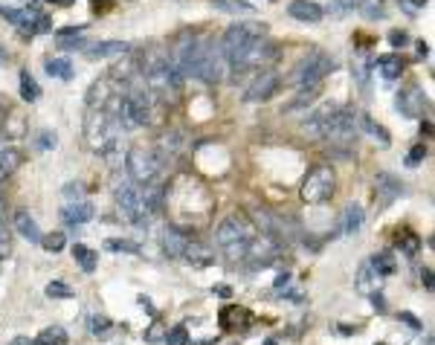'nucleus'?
Listing matches in <instances>:
<instances>
[{
	"mask_svg": "<svg viewBox=\"0 0 435 345\" xmlns=\"http://www.w3.org/2000/svg\"><path fill=\"white\" fill-rule=\"evenodd\" d=\"M305 131H311L313 137H322L331 142V148H348L357 142V113L351 108L340 105H325L316 113H311Z\"/></svg>",
	"mask_w": 435,
	"mask_h": 345,
	"instance_id": "1",
	"label": "nucleus"
},
{
	"mask_svg": "<svg viewBox=\"0 0 435 345\" xmlns=\"http://www.w3.org/2000/svg\"><path fill=\"white\" fill-rule=\"evenodd\" d=\"M122 128L116 122V117L108 108H90L87 119H85V142L90 151L102 157H116V148H120Z\"/></svg>",
	"mask_w": 435,
	"mask_h": 345,
	"instance_id": "2",
	"label": "nucleus"
},
{
	"mask_svg": "<svg viewBox=\"0 0 435 345\" xmlns=\"http://www.w3.org/2000/svg\"><path fill=\"white\" fill-rule=\"evenodd\" d=\"M264 35H267V24H235V27H229L224 32V38H221V44H218V47H221L224 61H227V70L241 73L250 50Z\"/></svg>",
	"mask_w": 435,
	"mask_h": 345,
	"instance_id": "3",
	"label": "nucleus"
},
{
	"mask_svg": "<svg viewBox=\"0 0 435 345\" xmlns=\"http://www.w3.org/2000/svg\"><path fill=\"white\" fill-rule=\"evenodd\" d=\"M255 233H259V229L252 226L250 218H244V215H229L227 221L218 223V229H215V244H218V250H221L229 261H244L247 247H250V241H252Z\"/></svg>",
	"mask_w": 435,
	"mask_h": 345,
	"instance_id": "4",
	"label": "nucleus"
},
{
	"mask_svg": "<svg viewBox=\"0 0 435 345\" xmlns=\"http://www.w3.org/2000/svg\"><path fill=\"white\" fill-rule=\"evenodd\" d=\"M140 75H143V85L151 96L157 99H169V96L180 93L183 87V73L174 67L171 59L166 55H151V59L140 67Z\"/></svg>",
	"mask_w": 435,
	"mask_h": 345,
	"instance_id": "5",
	"label": "nucleus"
},
{
	"mask_svg": "<svg viewBox=\"0 0 435 345\" xmlns=\"http://www.w3.org/2000/svg\"><path fill=\"white\" fill-rule=\"evenodd\" d=\"M163 154L157 148L151 145H134L128 151V157H125V168H128V177L134 186H148L157 180V175H160V168H163Z\"/></svg>",
	"mask_w": 435,
	"mask_h": 345,
	"instance_id": "6",
	"label": "nucleus"
},
{
	"mask_svg": "<svg viewBox=\"0 0 435 345\" xmlns=\"http://www.w3.org/2000/svg\"><path fill=\"white\" fill-rule=\"evenodd\" d=\"M337 70V61L331 59L328 52L322 50H311L305 59L293 67V75H290V82L293 85H299V87H308V85H320L328 73Z\"/></svg>",
	"mask_w": 435,
	"mask_h": 345,
	"instance_id": "7",
	"label": "nucleus"
},
{
	"mask_svg": "<svg viewBox=\"0 0 435 345\" xmlns=\"http://www.w3.org/2000/svg\"><path fill=\"white\" fill-rule=\"evenodd\" d=\"M0 15L21 29L24 38H32V35H41V32H50L52 29L50 17L41 12V6H38V0H29L24 9H0Z\"/></svg>",
	"mask_w": 435,
	"mask_h": 345,
	"instance_id": "8",
	"label": "nucleus"
},
{
	"mask_svg": "<svg viewBox=\"0 0 435 345\" xmlns=\"http://www.w3.org/2000/svg\"><path fill=\"white\" fill-rule=\"evenodd\" d=\"M334 189H337V175L331 166H313L308 177L302 180V200L305 203H325L331 200Z\"/></svg>",
	"mask_w": 435,
	"mask_h": 345,
	"instance_id": "9",
	"label": "nucleus"
},
{
	"mask_svg": "<svg viewBox=\"0 0 435 345\" xmlns=\"http://www.w3.org/2000/svg\"><path fill=\"white\" fill-rule=\"evenodd\" d=\"M113 198H116V209H120L122 218H125L128 223H134V226H148V215H145V206H143V195H140V189H136L134 183L116 186Z\"/></svg>",
	"mask_w": 435,
	"mask_h": 345,
	"instance_id": "10",
	"label": "nucleus"
},
{
	"mask_svg": "<svg viewBox=\"0 0 435 345\" xmlns=\"http://www.w3.org/2000/svg\"><path fill=\"white\" fill-rule=\"evenodd\" d=\"M279 87H282V75L276 73V70H267V67H264V70L252 79V85L247 87L244 99H247V102H270Z\"/></svg>",
	"mask_w": 435,
	"mask_h": 345,
	"instance_id": "11",
	"label": "nucleus"
},
{
	"mask_svg": "<svg viewBox=\"0 0 435 345\" xmlns=\"http://www.w3.org/2000/svg\"><path fill=\"white\" fill-rule=\"evenodd\" d=\"M394 108H398L406 119H418L424 117V108H427V96L418 85H409L398 93V99H394Z\"/></svg>",
	"mask_w": 435,
	"mask_h": 345,
	"instance_id": "12",
	"label": "nucleus"
},
{
	"mask_svg": "<svg viewBox=\"0 0 435 345\" xmlns=\"http://www.w3.org/2000/svg\"><path fill=\"white\" fill-rule=\"evenodd\" d=\"M404 195V183L394 177V175H386V171H380L378 180H374V200H378L380 209L392 206L394 200H398Z\"/></svg>",
	"mask_w": 435,
	"mask_h": 345,
	"instance_id": "13",
	"label": "nucleus"
},
{
	"mask_svg": "<svg viewBox=\"0 0 435 345\" xmlns=\"http://www.w3.org/2000/svg\"><path fill=\"white\" fill-rule=\"evenodd\" d=\"M218 322H221L224 331H247L252 322V314L247 308H241V304H227V308H221V314H218Z\"/></svg>",
	"mask_w": 435,
	"mask_h": 345,
	"instance_id": "14",
	"label": "nucleus"
},
{
	"mask_svg": "<svg viewBox=\"0 0 435 345\" xmlns=\"http://www.w3.org/2000/svg\"><path fill=\"white\" fill-rule=\"evenodd\" d=\"M186 264H192V267H212L215 261H218V256H215V250L209 244H204V241H194V238H189L186 241V247H183V256H180Z\"/></svg>",
	"mask_w": 435,
	"mask_h": 345,
	"instance_id": "15",
	"label": "nucleus"
},
{
	"mask_svg": "<svg viewBox=\"0 0 435 345\" xmlns=\"http://www.w3.org/2000/svg\"><path fill=\"white\" fill-rule=\"evenodd\" d=\"M287 15L293 21H302V24H320L325 17L322 6L313 3V0H293V3H287Z\"/></svg>",
	"mask_w": 435,
	"mask_h": 345,
	"instance_id": "16",
	"label": "nucleus"
},
{
	"mask_svg": "<svg viewBox=\"0 0 435 345\" xmlns=\"http://www.w3.org/2000/svg\"><path fill=\"white\" fill-rule=\"evenodd\" d=\"M93 215H96V209H93V203H87V200H76V203H67V206L62 209V221H64L67 226H82V223L93 221Z\"/></svg>",
	"mask_w": 435,
	"mask_h": 345,
	"instance_id": "17",
	"label": "nucleus"
},
{
	"mask_svg": "<svg viewBox=\"0 0 435 345\" xmlns=\"http://www.w3.org/2000/svg\"><path fill=\"white\" fill-rule=\"evenodd\" d=\"M110 96H120V93H116V82L110 79V75H105L102 82H96L87 90V108H108Z\"/></svg>",
	"mask_w": 435,
	"mask_h": 345,
	"instance_id": "18",
	"label": "nucleus"
},
{
	"mask_svg": "<svg viewBox=\"0 0 435 345\" xmlns=\"http://www.w3.org/2000/svg\"><path fill=\"white\" fill-rule=\"evenodd\" d=\"M374 70H378L386 82H394V79H401V73H404V59H401L398 52L380 55V59L374 61Z\"/></svg>",
	"mask_w": 435,
	"mask_h": 345,
	"instance_id": "19",
	"label": "nucleus"
},
{
	"mask_svg": "<svg viewBox=\"0 0 435 345\" xmlns=\"http://www.w3.org/2000/svg\"><path fill=\"white\" fill-rule=\"evenodd\" d=\"M186 241H189V235L183 233V229L169 226L166 233H163V250H166V256H169V258H180Z\"/></svg>",
	"mask_w": 435,
	"mask_h": 345,
	"instance_id": "20",
	"label": "nucleus"
},
{
	"mask_svg": "<svg viewBox=\"0 0 435 345\" xmlns=\"http://www.w3.org/2000/svg\"><path fill=\"white\" fill-rule=\"evenodd\" d=\"M140 195H143V206H145V215L148 218H154L157 212L163 209V186L160 183H148V186H143L140 189Z\"/></svg>",
	"mask_w": 435,
	"mask_h": 345,
	"instance_id": "21",
	"label": "nucleus"
},
{
	"mask_svg": "<svg viewBox=\"0 0 435 345\" xmlns=\"http://www.w3.org/2000/svg\"><path fill=\"white\" fill-rule=\"evenodd\" d=\"M15 229H17V235H24L27 241H32V244H38L41 241V229H38V223H35V218L27 212V209H21V212H15Z\"/></svg>",
	"mask_w": 435,
	"mask_h": 345,
	"instance_id": "22",
	"label": "nucleus"
},
{
	"mask_svg": "<svg viewBox=\"0 0 435 345\" xmlns=\"http://www.w3.org/2000/svg\"><path fill=\"white\" fill-rule=\"evenodd\" d=\"M378 291H380V276L371 270L369 261L360 264V270H357V293L371 296V293H378Z\"/></svg>",
	"mask_w": 435,
	"mask_h": 345,
	"instance_id": "23",
	"label": "nucleus"
},
{
	"mask_svg": "<svg viewBox=\"0 0 435 345\" xmlns=\"http://www.w3.org/2000/svg\"><path fill=\"white\" fill-rule=\"evenodd\" d=\"M363 221H366V212H363L357 203H351L345 209V215H343V229H340V233L343 235H357L360 229H363Z\"/></svg>",
	"mask_w": 435,
	"mask_h": 345,
	"instance_id": "24",
	"label": "nucleus"
},
{
	"mask_svg": "<svg viewBox=\"0 0 435 345\" xmlns=\"http://www.w3.org/2000/svg\"><path fill=\"white\" fill-rule=\"evenodd\" d=\"M131 47L125 41H99L87 50L90 59H110V55H125Z\"/></svg>",
	"mask_w": 435,
	"mask_h": 345,
	"instance_id": "25",
	"label": "nucleus"
},
{
	"mask_svg": "<svg viewBox=\"0 0 435 345\" xmlns=\"http://www.w3.org/2000/svg\"><path fill=\"white\" fill-rule=\"evenodd\" d=\"M357 128H363V131L369 133V137H374V140H378L383 148H389V142H392L389 131H386L383 125H378V122H374V119L369 117V113H360V117H357Z\"/></svg>",
	"mask_w": 435,
	"mask_h": 345,
	"instance_id": "26",
	"label": "nucleus"
},
{
	"mask_svg": "<svg viewBox=\"0 0 435 345\" xmlns=\"http://www.w3.org/2000/svg\"><path fill=\"white\" fill-rule=\"evenodd\" d=\"M24 163V154H21V151H17V148H3V151H0V180H6L9 175H15V171H17V166H21Z\"/></svg>",
	"mask_w": 435,
	"mask_h": 345,
	"instance_id": "27",
	"label": "nucleus"
},
{
	"mask_svg": "<svg viewBox=\"0 0 435 345\" xmlns=\"http://www.w3.org/2000/svg\"><path fill=\"white\" fill-rule=\"evenodd\" d=\"M44 70L50 79H62V82H70L73 79V64L70 59H47L44 61Z\"/></svg>",
	"mask_w": 435,
	"mask_h": 345,
	"instance_id": "28",
	"label": "nucleus"
},
{
	"mask_svg": "<svg viewBox=\"0 0 435 345\" xmlns=\"http://www.w3.org/2000/svg\"><path fill=\"white\" fill-rule=\"evenodd\" d=\"M212 6L227 15H252L255 12V3H247V0H212Z\"/></svg>",
	"mask_w": 435,
	"mask_h": 345,
	"instance_id": "29",
	"label": "nucleus"
},
{
	"mask_svg": "<svg viewBox=\"0 0 435 345\" xmlns=\"http://www.w3.org/2000/svg\"><path fill=\"white\" fill-rule=\"evenodd\" d=\"M73 258L78 261V267H82L85 273H93L96 270V253L90 250V247H85V244H73Z\"/></svg>",
	"mask_w": 435,
	"mask_h": 345,
	"instance_id": "30",
	"label": "nucleus"
},
{
	"mask_svg": "<svg viewBox=\"0 0 435 345\" xmlns=\"http://www.w3.org/2000/svg\"><path fill=\"white\" fill-rule=\"evenodd\" d=\"M21 99L29 102V105L41 99V87H38V82L32 79L29 70H21Z\"/></svg>",
	"mask_w": 435,
	"mask_h": 345,
	"instance_id": "31",
	"label": "nucleus"
},
{
	"mask_svg": "<svg viewBox=\"0 0 435 345\" xmlns=\"http://www.w3.org/2000/svg\"><path fill=\"white\" fill-rule=\"evenodd\" d=\"M369 267H371V270H374V273H378L380 279H383V276H392L394 270H398V264H394V258H392L389 253H380V256H371V258H369Z\"/></svg>",
	"mask_w": 435,
	"mask_h": 345,
	"instance_id": "32",
	"label": "nucleus"
},
{
	"mask_svg": "<svg viewBox=\"0 0 435 345\" xmlns=\"http://www.w3.org/2000/svg\"><path fill=\"white\" fill-rule=\"evenodd\" d=\"M357 9L366 21H380V17H386V0H363V3H357Z\"/></svg>",
	"mask_w": 435,
	"mask_h": 345,
	"instance_id": "33",
	"label": "nucleus"
},
{
	"mask_svg": "<svg viewBox=\"0 0 435 345\" xmlns=\"http://www.w3.org/2000/svg\"><path fill=\"white\" fill-rule=\"evenodd\" d=\"M35 339H38V345H67L70 342L67 339V331L58 328V325H52V328H44Z\"/></svg>",
	"mask_w": 435,
	"mask_h": 345,
	"instance_id": "34",
	"label": "nucleus"
},
{
	"mask_svg": "<svg viewBox=\"0 0 435 345\" xmlns=\"http://www.w3.org/2000/svg\"><path fill=\"white\" fill-rule=\"evenodd\" d=\"M105 247L110 253H134V256H140L143 253V247L140 244H134V241H120V238H110V241H105Z\"/></svg>",
	"mask_w": 435,
	"mask_h": 345,
	"instance_id": "35",
	"label": "nucleus"
},
{
	"mask_svg": "<svg viewBox=\"0 0 435 345\" xmlns=\"http://www.w3.org/2000/svg\"><path fill=\"white\" fill-rule=\"evenodd\" d=\"M90 334L99 337V339L110 337V334H113V322H110L108 316H93V319H90Z\"/></svg>",
	"mask_w": 435,
	"mask_h": 345,
	"instance_id": "36",
	"label": "nucleus"
},
{
	"mask_svg": "<svg viewBox=\"0 0 435 345\" xmlns=\"http://www.w3.org/2000/svg\"><path fill=\"white\" fill-rule=\"evenodd\" d=\"M44 293H47L50 299H70V296H73V287H70L67 281H62V279H55V281L47 284Z\"/></svg>",
	"mask_w": 435,
	"mask_h": 345,
	"instance_id": "37",
	"label": "nucleus"
},
{
	"mask_svg": "<svg viewBox=\"0 0 435 345\" xmlns=\"http://www.w3.org/2000/svg\"><path fill=\"white\" fill-rule=\"evenodd\" d=\"M316 96H320V85H308V87H302V93H299V99H293L290 105H287V110H296V108H302V105H311Z\"/></svg>",
	"mask_w": 435,
	"mask_h": 345,
	"instance_id": "38",
	"label": "nucleus"
},
{
	"mask_svg": "<svg viewBox=\"0 0 435 345\" xmlns=\"http://www.w3.org/2000/svg\"><path fill=\"white\" fill-rule=\"evenodd\" d=\"M398 247H401V253H406V256H415L421 250V238L415 235V233H404L401 238H398Z\"/></svg>",
	"mask_w": 435,
	"mask_h": 345,
	"instance_id": "39",
	"label": "nucleus"
},
{
	"mask_svg": "<svg viewBox=\"0 0 435 345\" xmlns=\"http://www.w3.org/2000/svg\"><path fill=\"white\" fill-rule=\"evenodd\" d=\"M44 247L47 253H58V250H64V235L62 233H50V235H41V241H38Z\"/></svg>",
	"mask_w": 435,
	"mask_h": 345,
	"instance_id": "40",
	"label": "nucleus"
},
{
	"mask_svg": "<svg viewBox=\"0 0 435 345\" xmlns=\"http://www.w3.org/2000/svg\"><path fill=\"white\" fill-rule=\"evenodd\" d=\"M166 345H189V331H186V325H174V328L166 334Z\"/></svg>",
	"mask_w": 435,
	"mask_h": 345,
	"instance_id": "41",
	"label": "nucleus"
},
{
	"mask_svg": "<svg viewBox=\"0 0 435 345\" xmlns=\"http://www.w3.org/2000/svg\"><path fill=\"white\" fill-rule=\"evenodd\" d=\"M55 41H58V47H62V50H87V44H85V38H82V35L55 38Z\"/></svg>",
	"mask_w": 435,
	"mask_h": 345,
	"instance_id": "42",
	"label": "nucleus"
},
{
	"mask_svg": "<svg viewBox=\"0 0 435 345\" xmlns=\"http://www.w3.org/2000/svg\"><path fill=\"white\" fill-rule=\"evenodd\" d=\"M424 157H427V145H424V142H418V145H415V148L409 151V154H406V166H409V168L421 166V163H424Z\"/></svg>",
	"mask_w": 435,
	"mask_h": 345,
	"instance_id": "43",
	"label": "nucleus"
},
{
	"mask_svg": "<svg viewBox=\"0 0 435 345\" xmlns=\"http://www.w3.org/2000/svg\"><path fill=\"white\" fill-rule=\"evenodd\" d=\"M12 250V241H9V229L3 223V218H0V258H6Z\"/></svg>",
	"mask_w": 435,
	"mask_h": 345,
	"instance_id": "44",
	"label": "nucleus"
},
{
	"mask_svg": "<svg viewBox=\"0 0 435 345\" xmlns=\"http://www.w3.org/2000/svg\"><path fill=\"white\" fill-rule=\"evenodd\" d=\"M55 142H58L55 131H41V133H38V148H41V151H50V148H55Z\"/></svg>",
	"mask_w": 435,
	"mask_h": 345,
	"instance_id": "45",
	"label": "nucleus"
},
{
	"mask_svg": "<svg viewBox=\"0 0 435 345\" xmlns=\"http://www.w3.org/2000/svg\"><path fill=\"white\" fill-rule=\"evenodd\" d=\"M354 9V0H331V15H345V12H351Z\"/></svg>",
	"mask_w": 435,
	"mask_h": 345,
	"instance_id": "46",
	"label": "nucleus"
},
{
	"mask_svg": "<svg viewBox=\"0 0 435 345\" xmlns=\"http://www.w3.org/2000/svg\"><path fill=\"white\" fill-rule=\"evenodd\" d=\"M85 24H73V27H64V29H58L55 38H70V35H85Z\"/></svg>",
	"mask_w": 435,
	"mask_h": 345,
	"instance_id": "47",
	"label": "nucleus"
},
{
	"mask_svg": "<svg viewBox=\"0 0 435 345\" xmlns=\"http://www.w3.org/2000/svg\"><path fill=\"white\" fill-rule=\"evenodd\" d=\"M406 41H409V35H406V32H398V29H394V32H389V44H392L394 50L406 47Z\"/></svg>",
	"mask_w": 435,
	"mask_h": 345,
	"instance_id": "48",
	"label": "nucleus"
},
{
	"mask_svg": "<svg viewBox=\"0 0 435 345\" xmlns=\"http://www.w3.org/2000/svg\"><path fill=\"white\" fill-rule=\"evenodd\" d=\"M64 198L67 200H73V198L78 200V198H82V186H78V183H67L64 186Z\"/></svg>",
	"mask_w": 435,
	"mask_h": 345,
	"instance_id": "49",
	"label": "nucleus"
},
{
	"mask_svg": "<svg viewBox=\"0 0 435 345\" xmlns=\"http://www.w3.org/2000/svg\"><path fill=\"white\" fill-rule=\"evenodd\" d=\"M371 308L378 311V314H386V299L380 296V291H378V293H371Z\"/></svg>",
	"mask_w": 435,
	"mask_h": 345,
	"instance_id": "50",
	"label": "nucleus"
},
{
	"mask_svg": "<svg viewBox=\"0 0 435 345\" xmlns=\"http://www.w3.org/2000/svg\"><path fill=\"white\" fill-rule=\"evenodd\" d=\"M401 322H406V325H409V328H412V331H421V328H424V325H421L418 319H415L412 314H406V311L401 314Z\"/></svg>",
	"mask_w": 435,
	"mask_h": 345,
	"instance_id": "51",
	"label": "nucleus"
},
{
	"mask_svg": "<svg viewBox=\"0 0 435 345\" xmlns=\"http://www.w3.org/2000/svg\"><path fill=\"white\" fill-rule=\"evenodd\" d=\"M140 308H143L145 314H151V316H157V311H154V302H151L148 296H140Z\"/></svg>",
	"mask_w": 435,
	"mask_h": 345,
	"instance_id": "52",
	"label": "nucleus"
},
{
	"mask_svg": "<svg viewBox=\"0 0 435 345\" xmlns=\"http://www.w3.org/2000/svg\"><path fill=\"white\" fill-rule=\"evenodd\" d=\"M421 281H424L427 291H432V270H429V267H424V270H421Z\"/></svg>",
	"mask_w": 435,
	"mask_h": 345,
	"instance_id": "53",
	"label": "nucleus"
},
{
	"mask_svg": "<svg viewBox=\"0 0 435 345\" xmlns=\"http://www.w3.org/2000/svg\"><path fill=\"white\" fill-rule=\"evenodd\" d=\"M9 345H38V339H29V337H15Z\"/></svg>",
	"mask_w": 435,
	"mask_h": 345,
	"instance_id": "54",
	"label": "nucleus"
},
{
	"mask_svg": "<svg viewBox=\"0 0 435 345\" xmlns=\"http://www.w3.org/2000/svg\"><path fill=\"white\" fill-rule=\"evenodd\" d=\"M415 50H418L421 59H427V55H429V44L427 41H418V44H415Z\"/></svg>",
	"mask_w": 435,
	"mask_h": 345,
	"instance_id": "55",
	"label": "nucleus"
},
{
	"mask_svg": "<svg viewBox=\"0 0 435 345\" xmlns=\"http://www.w3.org/2000/svg\"><path fill=\"white\" fill-rule=\"evenodd\" d=\"M113 6V0H93V9L99 12V9H110Z\"/></svg>",
	"mask_w": 435,
	"mask_h": 345,
	"instance_id": "56",
	"label": "nucleus"
},
{
	"mask_svg": "<svg viewBox=\"0 0 435 345\" xmlns=\"http://www.w3.org/2000/svg\"><path fill=\"white\" fill-rule=\"evenodd\" d=\"M337 334H343V337H351V334H357V328H348V325H337Z\"/></svg>",
	"mask_w": 435,
	"mask_h": 345,
	"instance_id": "57",
	"label": "nucleus"
},
{
	"mask_svg": "<svg viewBox=\"0 0 435 345\" xmlns=\"http://www.w3.org/2000/svg\"><path fill=\"white\" fill-rule=\"evenodd\" d=\"M47 3H55V6H62V9H70L76 0H47Z\"/></svg>",
	"mask_w": 435,
	"mask_h": 345,
	"instance_id": "58",
	"label": "nucleus"
},
{
	"mask_svg": "<svg viewBox=\"0 0 435 345\" xmlns=\"http://www.w3.org/2000/svg\"><path fill=\"white\" fill-rule=\"evenodd\" d=\"M215 293H218V296H224V299H227V296H229L232 291H229V287H215Z\"/></svg>",
	"mask_w": 435,
	"mask_h": 345,
	"instance_id": "59",
	"label": "nucleus"
},
{
	"mask_svg": "<svg viewBox=\"0 0 435 345\" xmlns=\"http://www.w3.org/2000/svg\"><path fill=\"white\" fill-rule=\"evenodd\" d=\"M9 61V55H6V50H0V64H6Z\"/></svg>",
	"mask_w": 435,
	"mask_h": 345,
	"instance_id": "60",
	"label": "nucleus"
},
{
	"mask_svg": "<svg viewBox=\"0 0 435 345\" xmlns=\"http://www.w3.org/2000/svg\"><path fill=\"white\" fill-rule=\"evenodd\" d=\"M264 345H279V342H276V339H264Z\"/></svg>",
	"mask_w": 435,
	"mask_h": 345,
	"instance_id": "61",
	"label": "nucleus"
},
{
	"mask_svg": "<svg viewBox=\"0 0 435 345\" xmlns=\"http://www.w3.org/2000/svg\"><path fill=\"white\" fill-rule=\"evenodd\" d=\"M378 345H386V342H378Z\"/></svg>",
	"mask_w": 435,
	"mask_h": 345,
	"instance_id": "62",
	"label": "nucleus"
},
{
	"mask_svg": "<svg viewBox=\"0 0 435 345\" xmlns=\"http://www.w3.org/2000/svg\"><path fill=\"white\" fill-rule=\"evenodd\" d=\"M0 133H3V131H0Z\"/></svg>",
	"mask_w": 435,
	"mask_h": 345,
	"instance_id": "63",
	"label": "nucleus"
}]
</instances>
